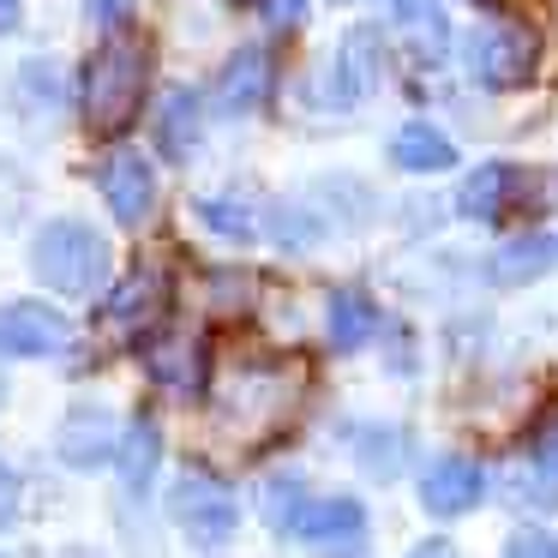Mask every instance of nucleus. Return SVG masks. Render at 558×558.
<instances>
[{"label":"nucleus","mask_w":558,"mask_h":558,"mask_svg":"<svg viewBox=\"0 0 558 558\" xmlns=\"http://www.w3.org/2000/svg\"><path fill=\"white\" fill-rule=\"evenodd\" d=\"M145 85H150V49L126 31H114L85 66V126L102 138H121L145 109Z\"/></svg>","instance_id":"1"},{"label":"nucleus","mask_w":558,"mask_h":558,"mask_svg":"<svg viewBox=\"0 0 558 558\" xmlns=\"http://www.w3.org/2000/svg\"><path fill=\"white\" fill-rule=\"evenodd\" d=\"M31 270L49 282L54 294H90L109 270V241L90 222H49L31 246Z\"/></svg>","instance_id":"2"},{"label":"nucleus","mask_w":558,"mask_h":558,"mask_svg":"<svg viewBox=\"0 0 558 558\" xmlns=\"http://www.w3.org/2000/svg\"><path fill=\"white\" fill-rule=\"evenodd\" d=\"M534 61H541V43H534V31L510 25V19H493V25H481L469 37V73L474 85L486 90H517L534 78Z\"/></svg>","instance_id":"3"},{"label":"nucleus","mask_w":558,"mask_h":558,"mask_svg":"<svg viewBox=\"0 0 558 558\" xmlns=\"http://www.w3.org/2000/svg\"><path fill=\"white\" fill-rule=\"evenodd\" d=\"M174 522H181L198 546H222L234 534V522H241V505H234V493L217 474L193 469V474L174 481Z\"/></svg>","instance_id":"4"},{"label":"nucleus","mask_w":558,"mask_h":558,"mask_svg":"<svg viewBox=\"0 0 558 558\" xmlns=\"http://www.w3.org/2000/svg\"><path fill=\"white\" fill-rule=\"evenodd\" d=\"M61 349H73V325L54 306H43V301L0 306V354L37 361V354H61Z\"/></svg>","instance_id":"5"},{"label":"nucleus","mask_w":558,"mask_h":558,"mask_svg":"<svg viewBox=\"0 0 558 558\" xmlns=\"http://www.w3.org/2000/svg\"><path fill=\"white\" fill-rule=\"evenodd\" d=\"M169 270L162 265H138L133 277L121 282V289L109 294V306H102V318H109V330H121V337H138V330H150L162 313H169Z\"/></svg>","instance_id":"6"},{"label":"nucleus","mask_w":558,"mask_h":558,"mask_svg":"<svg viewBox=\"0 0 558 558\" xmlns=\"http://www.w3.org/2000/svg\"><path fill=\"white\" fill-rule=\"evenodd\" d=\"M97 186H102V198H109L114 222H126V229H138V222L150 217V205H157V174H150V162L138 157V150H114L97 169Z\"/></svg>","instance_id":"7"},{"label":"nucleus","mask_w":558,"mask_h":558,"mask_svg":"<svg viewBox=\"0 0 558 558\" xmlns=\"http://www.w3.org/2000/svg\"><path fill=\"white\" fill-rule=\"evenodd\" d=\"M294 534H301L306 546H318L325 558H342V553H354V546H361V534H366V510L354 505V498H325V505L301 510Z\"/></svg>","instance_id":"8"},{"label":"nucleus","mask_w":558,"mask_h":558,"mask_svg":"<svg viewBox=\"0 0 558 558\" xmlns=\"http://www.w3.org/2000/svg\"><path fill=\"white\" fill-rule=\"evenodd\" d=\"M481 493H486V474H481V462H469V457L433 462L426 481H421V498H426L433 517H462V510L481 505Z\"/></svg>","instance_id":"9"},{"label":"nucleus","mask_w":558,"mask_h":558,"mask_svg":"<svg viewBox=\"0 0 558 558\" xmlns=\"http://www.w3.org/2000/svg\"><path fill=\"white\" fill-rule=\"evenodd\" d=\"M373 31H354L349 43L337 49V61L325 66V85H318V102H330V109H349V102H361L366 90H373Z\"/></svg>","instance_id":"10"},{"label":"nucleus","mask_w":558,"mask_h":558,"mask_svg":"<svg viewBox=\"0 0 558 558\" xmlns=\"http://www.w3.org/2000/svg\"><path fill=\"white\" fill-rule=\"evenodd\" d=\"M390 25H397V37L409 43V54L421 66H438L450 49V19L438 0H390Z\"/></svg>","instance_id":"11"},{"label":"nucleus","mask_w":558,"mask_h":558,"mask_svg":"<svg viewBox=\"0 0 558 558\" xmlns=\"http://www.w3.org/2000/svg\"><path fill=\"white\" fill-rule=\"evenodd\" d=\"M265 97H270V54L265 49H241L229 66H222V85H217L222 114H253V109H265Z\"/></svg>","instance_id":"12"},{"label":"nucleus","mask_w":558,"mask_h":558,"mask_svg":"<svg viewBox=\"0 0 558 558\" xmlns=\"http://www.w3.org/2000/svg\"><path fill=\"white\" fill-rule=\"evenodd\" d=\"M114 450V421L102 409H73L61 426V457L73 462V469H97V462H109Z\"/></svg>","instance_id":"13"},{"label":"nucleus","mask_w":558,"mask_h":558,"mask_svg":"<svg viewBox=\"0 0 558 558\" xmlns=\"http://www.w3.org/2000/svg\"><path fill=\"white\" fill-rule=\"evenodd\" d=\"M390 157H397V169H409V174H438V169H450V162H457V145H450L438 126L409 121L397 138H390Z\"/></svg>","instance_id":"14"},{"label":"nucleus","mask_w":558,"mask_h":558,"mask_svg":"<svg viewBox=\"0 0 558 558\" xmlns=\"http://www.w3.org/2000/svg\"><path fill=\"white\" fill-rule=\"evenodd\" d=\"M373 330H378V313H373V301H366L361 289H337V294H330V349L354 354V349L373 342Z\"/></svg>","instance_id":"15"},{"label":"nucleus","mask_w":558,"mask_h":558,"mask_svg":"<svg viewBox=\"0 0 558 558\" xmlns=\"http://www.w3.org/2000/svg\"><path fill=\"white\" fill-rule=\"evenodd\" d=\"M157 145H162V157H174V162L193 157V145H198V97L193 90H169V97H162Z\"/></svg>","instance_id":"16"},{"label":"nucleus","mask_w":558,"mask_h":558,"mask_svg":"<svg viewBox=\"0 0 558 558\" xmlns=\"http://www.w3.org/2000/svg\"><path fill=\"white\" fill-rule=\"evenodd\" d=\"M510 186H517V169H505V162H486V169H474L469 181H462V193H457L462 217H474V222H493L498 210H505Z\"/></svg>","instance_id":"17"},{"label":"nucleus","mask_w":558,"mask_h":558,"mask_svg":"<svg viewBox=\"0 0 558 558\" xmlns=\"http://www.w3.org/2000/svg\"><path fill=\"white\" fill-rule=\"evenodd\" d=\"M150 373L162 378V385L174 390H198L205 385V342H162V349H150Z\"/></svg>","instance_id":"18"},{"label":"nucleus","mask_w":558,"mask_h":558,"mask_svg":"<svg viewBox=\"0 0 558 558\" xmlns=\"http://www.w3.org/2000/svg\"><path fill=\"white\" fill-rule=\"evenodd\" d=\"M157 457H162L157 421H133V433H126V450H121V481H126V493H145L150 474H157Z\"/></svg>","instance_id":"19"},{"label":"nucleus","mask_w":558,"mask_h":558,"mask_svg":"<svg viewBox=\"0 0 558 558\" xmlns=\"http://www.w3.org/2000/svg\"><path fill=\"white\" fill-rule=\"evenodd\" d=\"M553 258H558V246L546 241V234H529V241H510L505 253L493 258V277L498 282H529V277H541Z\"/></svg>","instance_id":"20"},{"label":"nucleus","mask_w":558,"mask_h":558,"mask_svg":"<svg viewBox=\"0 0 558 558\" xmlns=\"http://www.w3.org/2000/svg\"><path fill=\"white\" fill-rule=\"evenodd\" d=\"M198 217L217 234H229V241H246V234H253V217H246V205H234V198H198Z\"/></svg>","instance_id":"21"},{"label":"nucleus","mask_w":558,"mask_h":558,"mask_svg":"<svg viewBox=\"0 0 558 558\" xmlns=\"http://www.w3.org/2000/svg\"><path fill=\"white\" fill-rule=\"evenodd\" d=\"M301 481H270L265 486V505H270V522H277V529H294V522H301Z\"/></svg>","instance_id":"22"},{"label":"nucleus","mask_w":558,"mask_h":558,"mask_svg":"<svg viewBox=\"0 0 558 558\" xmlns=\"http://www.w3.org/2000/svg\"><path fill=\"white\" fill-rule=\"evenodd\" d=\"M505 558H558V534L546 529H517L505 541Z\"/></svg>","instance_id":"23"},{"label":"nucleus","mask_w":558,"mask_h":558,"mask_svg":"<svg viewBox=\"0 0 558 558\" xmlns=\"http://www.w3.org/2000/svg\"><path fill=\"white\" fill-rule=\"evenodd\" d=\"M505 493H510V505H541V510L553 505V486L541 481V469H534V474H510Z\"/></svg>","instance_id":"24"},{"label":"nucleus","mask_w":558,"mask_h":558,"mask_svg":"<svg viewBox=\"0 0 558 558\" xmlns=\"http://www.w3.org/2000/svg\"><path fill=\"white\" fill-rule=\"evenodd\" d=\"M258 13H265V25L294 31V25L306 19V0H258Z\"/></svg>","instance_id":"25"},{"label":"nucleus","mask_w":558,"mask_h":558,"mask_svg":"<svg viewBox=\"0 0 558 558\" xmlns=\"http://www.w3.org/2000/svg\"><path fill=\"white\" fill-rule=\"evenodd\" d=\"M85 13H90V25H102V31H121V19L133 13V0H85Z\"/></svg>","instance_id":"26"},{"label":"nucleus","mask_w":558,"mask_h":558,"mask_svg":"<svg viewBox=\"0 0 558 558\" xmlns=\"http://www.w3.org/2000/svg\"><path fill=\"white\" fill-rule=\"evenodd\" d=\"M13 517H19V474L0 462V529H7Z\"/></svg>","instance_id":"27"},{"label":"nucleus","mask_w":558,"mask_h":558,"mask_svg":"<svg viewBox=\"0 0 558 558\" xmlns=\"http://www.w3.org/2000/svg\"><path fill=\"white\" fill-rule=\"evenodd\" d=\"M534 469H541V474H558V426H546V433L534 438Z\"/></svg>","instance_id":"28"},{"label":"nucleus","mask_w":558,"mask_h":558,"mask_svg":"<svg viewBox=\"0 0 558 558\" xmlns=\"http://www.w3.org/2000/svg\"><path fill=\"white\" fill-rule=\"evenodd\" d=\"M19 13H25L19 0H0V37H7V31H19Z\"/></svg>","instance_id":"29"},{"label":"nucleus","mask_w":558,"mask_h":558,"mask_svg":"<svg viewBox=\"0 0 558 558\" xmlns=\"http://www.w3.org/2000/svg\"><path fill=\"white\" fill-rule=\"evenodd\" d=\"M414 558H457V546H450V541H426V546H414Z\"/></svg>","instance_id":"30"}]
</instances>
